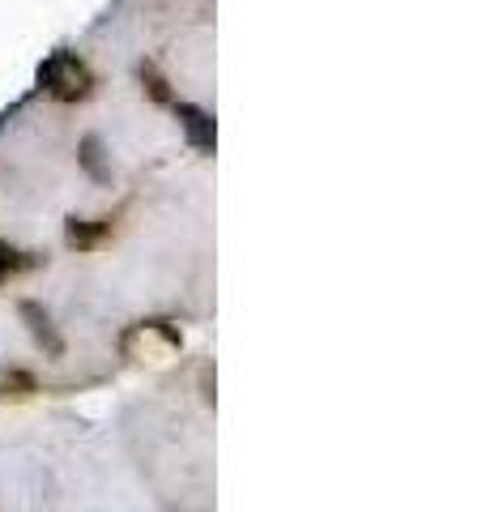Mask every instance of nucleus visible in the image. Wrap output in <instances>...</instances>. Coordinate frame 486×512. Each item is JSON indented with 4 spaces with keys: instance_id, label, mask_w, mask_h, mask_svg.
<instances>
[{
    "instance_id": "obj_7",
    "label": "nucleus",
    "mask_w": 486,
    "mask_h": 512,
    "mask_svg": "<svg viewBox=\"0 0 486 512\" xmlns=\"http://www.w3.org/2000/svg\"><path fill=\"white\" fill-rule=\"evenodd\" d=\"M30 393H39V384L26 367H0V402H22Z\"/></svg>"
},
{
    "instance_id": "obj_4",
    "label": "nucleus",
    "mask_w": 486,
    "mask_h": 512,
    "mask_svg": "<svg viewBox=\"0 0 486 512\" xmlns=\"http://www.w3.org/2000/svg\"><path fill=\"white\" fill-rule=\"evenodd\" d=\"M18 316L26 320L30 338H35V342L43 346V355H52V359H60V355H64V338H60V329L52 325V312H47L43 303L22 299V303H18Z\"/></svg>"
},
{
    "instance_id": "obj_1",
    "label": "nucleus",
    "mask_w": 486,
    "mask_h": 512,
    "mask_svg": "<svg viewBox=\"0 0 486 512\" xmlns=\"http://www.w3.org/2000/svg\"><path fill=\"white\" fill-rule=\"evenodd\" d=\"M94 69L77 52H52L39 64V90H47L56 103H86L94 94Z\"/></svg>"
},
{
    "instance_id": "obj_5",
    "label": "nucleus",
    "mask_w": 486,
    "mask_h": 512,
    "mask_svg": "<svg viewBox=\"0 0 486 512\" xmlns=\"http://www.w3.org/2000/svg\"><path fill=\"white\" fill-rule=\"evenodd\" d=\"M175 116H180L184 133H188V141H192V150H201V154H214L218 128H214V116H209L205 107H197V103H175Z\"/></svg>"
},
{
    "instance_id": "obj_2",
    "label": "nucleus",
    "mask_w": 486,
    "mask_h": 512,
    "mask_svg": "<svg viewBox=\"0 0 486 512\" xmlns=\"http://www.w3.org/2000/svg\"><path fill=\"white\" fill-rule=\"evenodd\" d=\"M184 346V333L171 325V320H137L133 329H124L120 350L128 359H154V355H175Z\"/></svg>"
},
{
    "instance_id": "obj_6",
    "label": "nucleus",
    "mask_w": 486,
    "mask_h": 512,
    "mask_svg": "<svg viewBox=\"0 0 486 512\" xmlns=\"http://www.w3.org/2000/svg\"><path fill=\"white\" fill-rule=\"evenodd\" d=\"M137 82H141V94L150 103H158V107H175L180 99H175V90H171V82L162 77V69L154 60H137Z\"/></svg>"
},
{
    "instance_id": "obj_9",
    "label": "nucleus",
    "mask_w": 486,
    "mask_h": 512,
    "mask_svg": "<svg viewBox=\"0 0 486 512\" xmlns=\"http://www.w3.org/2000/svg\"><path fill=\"white\" fill-rule=\"evenodd\" d=\"M103 146H99V137H86V141H81V163H86V171L94 175V180H111V175L103 171Z\"/></svg>"
},
{
    "instance_id": "obj_8",
    "label": "nucleus",
    "mask_w": 486,
    "mask_h": 512,
    "mask_svg": "<svg viewBox=\"0 0 486 512\" xmlns=\"http://www.w3.org/2000/svg\"><path fill=\"white\" fill-rule=\"evenodd\" d=\"M30 265H35V261H30L26 252H18L13 244H5V239H0V286H5L13 274H26Z\"/></svg>"
},
{
    "instance_id": "obj_3",
    "label": "nucleus",
    "mask_w": 486,
    "mask_h": 512,
    "mask_svg": "<svg viewBox=\"0 0 486 512\" xmlns=\"http://www.w3.org/2000/svg\"><path fill=\"white\" fill-rule=\"evenodd\" d=\"M116 222L120 214H107V218H69L64 222V244H69L73 252H94L99 244H107L111 235H116Z\"/></svg>"
}]
</instances>
